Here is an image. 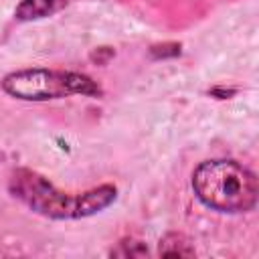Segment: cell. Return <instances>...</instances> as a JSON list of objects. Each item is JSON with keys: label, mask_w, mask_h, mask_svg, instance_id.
Segmentation results:
<instances>
[{"label": "cell", "mask_w": 259, "mask_h": 259, "mask_svg": "<svg viewBox=\"0 0 259 259\" xmlns=\"http://www.w3.org/2000/svg\"><path fill=\"white\" fill-rule=\"evenodd\" d=\"M8 188L14 198L24 202L30 210H34L42 217H49V219L91 217V214L107 208L117 196V188L111 184H101L83 194L71 196V194H65L59 188H55V184L49 182L45 176L28 170V168H18L12 174Z\"/></svg>", "instance_id": "cell-1"}, {"label": "cell", "mask_w": 259, "mask_h": 259, "mask_svg": "<svg viewBox=\"0 0 259 259\" xmlns=\"http://www.w3.org/2000/svg\"><path fill=\"white\" fill-rule=\"evenodd\" d=\"M196 198L219 212L253 210L259 196L257 176L235 160H206L192 172Z\"/></svg>", "instance_id": "cell-2"}, {"label": "cell", "mask_w": 259, "mask_h": 259, "mask_svg": "<svg viewBox=\"0 0 259 259\" xmlns=\"http://www.w3.org/2000/svg\"><path fill=\"white\" fill-rule=\"evenodd\" d=\"M2 89L22 101H49L69 95H103V89L89 75L57 69H20L8 73L2 79Z\"/></svg>", "instance_id": "cell-3"}, {"label": "cell", "mask_w": 259, "mask_h": 259, "mask_svg": "<svg viewBox=\"0 0 259 259\" xmlns=\"http://www.w3.org/2000/svg\"><path fill=\"white\" fill-rule=\"evenodd\" d=\"M69 0H22L16 10L14 16L18 20H36V18H45L51 16L55 12H59L61 8L67 6Z\"/></svg>", "instance_id": "cell-4"}, {"label": "cell", "mask_w": 259, "mask_h": 259, "mask_svg": "<svg viewBox=\"0 0 259 259\" xmlns=\"http://www.w3.org/2000/svg\"><path fill=\"white\" fill-rule=\"evenodd\" d=\"M158 253L162 257H192L196 251L182 233H168L160 239Z\"/></svg>", "instance_id": "cell-5"}, {"label": "cell", "mask_w": 259, "mask_h": 259, "mask_svg": "<svg viewBox=\"0 0 259 259\" xmlns=\"http://www.w3.org/2000/svg\"><path fill=\"white\" fill-rule=\"evenodd\" d=\"M111 255H119V257H144L148 255V247L140 241H132V239H125L119 243V247L115 251H111Z\"/></svg>", "instance_id": "cell-6"}, {"label": "cell", "mask_w": 259, "mask_h": 259, "mask_svg": "<svg viewBox=\"0 0 259 259\" xmlns=\"http://www.w3.org/2000/svg\"><path fill=\"white\" fill-rule=\"evenodd\" d=\"M178 55H180V45L178 42H164V45L150 47V57L152 59H168V57H178Z\"/></svg>", "instance_id": "cell-7"}, {"label": "cell", "mask_w": 259, "mask_h": 259, "mask_svg": "<svg viewBox=\"0 0 259 259\" xmlns=\"http://www.w3.org/2000/svg\"><path fill=\"white\" fill-rule=\"evenodd\" d=\"M109 57H113V49H109V47H101V49H97L95 53H91V59L97 61L99 65H103Z\"/></svg>", "instance_id": "cell-8"}, {"label": "cell", "mask_w": 259, "mask_h": 259, "mask_svg": "<svg viewBox=\"0 0 259 259\" xmlns=\"http://www.w3.org/2000/svg\"><path fill=\"white\" fill-rule=\"evenodd\" d=\"M210 93H212V95H223V97H221V99H225V97H227V95H233V93H235V91H233V89H227V91H225V89H212V91H210Z\"/></svg>", "instance_id": "cell-9"}]
</instances>
